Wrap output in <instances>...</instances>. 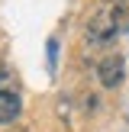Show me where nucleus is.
<instances>
[{"mask_svg": "<svg viewBox=\"0 0 129 132\" xmlns=\"http://www.w3.org/2000/svg\"><path fill=\"white\" fill-rule=\"evenodd\" d=\"M116 23H113V13L110 10H97L87 23V45H110L116 39Z\"/></svg>", "mask_w": 129, "mask_h": 132, "instance_id": "1", "label": "nucleus"}, {"mask_svg": "<svg viewBox=\"0 0 129 132\" xmlns=\"http://www.w3.org/2000/svg\"><path fill=\"white\" fill-rule=\"evenodd\" d=\"M97 74H100V84L103 87H116L123 81V58L119 55H110L97 64Z\"/></svg>", "mask_w": 129, "mask_h": 132, "instance_id": "2", "label": "nucleus"}, {"mask_svg": "<svg viewBox=\"0 0 129 132\" xmlns=\"http://www.w3.org/2000/svg\"><path fill=\"white\" fill-rule=\"evenodd\" d=\"M19 110H23L19 97H16V94H10V90H0V126L13 122V119L19 116Z\"/></svg>", "mask_w": 129, "mask_h": 132, "instance_id": "3", "label": "nucleus"}, {"mask_svg": "<svg viewBox=\"0 0 129 132\" xmlns=\"http://www.w3.org/2000/svg\"><path fill=\"white\" fill-rule=\"evenodd\" d=\"M110 13H113V23H116V29H119V32L129 29V0H116Z\"/></svg>", "mask_w": 129, "mask_h": 132, "instance_id": "4", "label": "nucleus"}, {"mask_svg": "<svg viewBox=\"0 0 129 132\" xmlns=\"http://www.w3.org/2000/svg\"><path fill=\"white\" fill-rule=\"evenodd\" d=\"M10 84H13V71L6 68L3 61H0V90H6V87H10Z\"/></svg>", "mask_w": 129, "mask_h": 132, "instance_id": "5", "label": "nucleus"}]
</instances>
